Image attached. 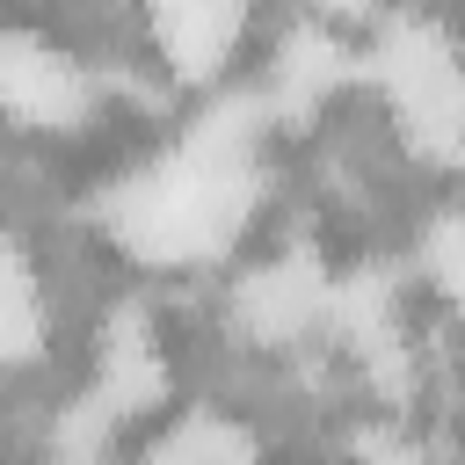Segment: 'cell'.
<instances>
[{"instance_id": "1", "label": "cell", "mask_w": 465, "mask_h": 465, "mask_svg": "<svg viewBox=\"0 0 465 465\" xmlns=\"http://www.w3.org/2000/svg\"><path fill=\"white\" fill-rule=\"evenodd\" d=\"M145 465H262V458H254L247 429L211 421V414H189V421H174V429L153 443Z\"/></svg>"}]
</instances>
